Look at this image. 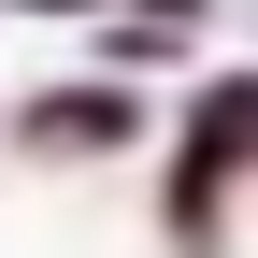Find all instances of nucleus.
<instances>
[{"label": "nucleus", "instance_id": "f257e3e1", "mask_svg": "<svg viewBox=\"0 0 258 258\" xmlns=\"http://www.w3.org/2000/svg\"><path fill=\"white\" fill-rule=\"evenodd\" d=\"M29 129H43V144H115L129 115H115V101H43V115H29Z\"/></svg>", "mask_w": 258, "mask_h": 258}]
</instances>
